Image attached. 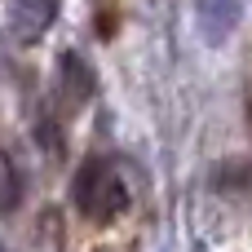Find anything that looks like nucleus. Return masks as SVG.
I'll return each instance as SVG.
<instances>
[{
	"label": "nucleus",
	"instance_id": "1",
	"mask_svg": "<svg viewBox=\"0 0 252 252\" xmlns=\"http://www.w3.org/2000/svg\"><path fill=\"white\" fill-rule=\"evenodd\" d=\"M71 199H75L80 217H89V221H97V226L115 221V217L128 208L124 182H120V177L111 173V164L97 159V155L80 164V173H75V182H71Z\"/></svg>",
	"mask_w": 252,
	"mask_h": 252
},
{
	"label": "nucleus",
	"instance_id": "2",
	"mask_svg": "<svg viewBox=\"0 0 252 252\" xmlns=\"http://www.w3.org/2000/svg\"><path fill=\"white\" fill-rule=\"evenodd\" d=\"M4 13H9V31L22 44H35L58 22V0H4Z\"/></svg>",
	"mask_w": 252,
	"mask_h": 252
},
{
	"label": "nucleus",
	"instance_id": "3",
	"mask_svg": "<svg viewBox=\"0 0 252 252\" xmlns=\"http://www.w3.org/2000/svg\"><path fill=\"white\" fill-rule=\"evenodd\" d=\"M58 89L71 97V106H84V102L97 93V75H93V66H89L75 49H66V53L58 58Z\"/></svg>",
	"mask_w": 252,
	"mask_h": 252
},
{
	"label": "nucleus",
	"instance_id": "4",
	"mask_svg": "<svg viewBox=\"0 0 252 252\" xmlns=\"http://www.w3.org/2000/svg\"><path fill=\"white\" fill-rule=\"evenodd\" d=\"M199 13H204V22H213V27H208V35H213V40H221V35H226V27L235 22L239 4H235V0H199Z\"/></svg>",
	"mask_w": 252,
	"mask_h": 252
},
{
	"label": "nucleus",
	"instance_id": "5",
	"mask_svg": "<svg viewBox=\"0 0 252 252\" xmlns=\"http://www.w3.org/2000/svg\"><path fill=\"white\" fill-rule=\"evenodd\" d=\"M115 27H120V9H115V0L93 4V31H97L102 40H111V35H115Z\"/></svg>",
	"mask_w": 252,
	"mask_h": 252
},
{
	"label": "nucleus",
	"instance_id": "6",
	"mask_svg": "<svg viewBox=\"0 0 252 252\" xmlns=\"http://www.w3.org/2000/svg\"><path fill=\"white\" fill-rule=\"evenodd\" d=\"M13 199H18V182H13V168L0 159V208H13Z\"/></svg>",
	"mask_w": 252,
	"mask_h": 252
},
{
	"label": "nucleus",
	"instance_id": "7",
	"mask_svg": "<svg viewBox=\"0 0 252 252\" xmlns=\"http://www.w3.org/2000/svg\"><path fill=\"white\" fill-rule=\"evenodd\" d=\"M248 120H252V97H248Z\"/></svg>",
	"mask_w": 252,
	"mask_h": 252
}]
</instances>
